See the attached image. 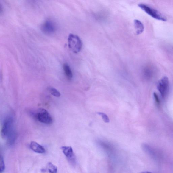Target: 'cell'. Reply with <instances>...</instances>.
I'll return each instance as SVG.
<instances>
[{
    "mask_svg": "<svg viewBox=\"0 0 173 173\" xmlns=\"http://www.w3.org/2000/svg\"><path fill=\"white\" fill-rule=\"evenodd\" d=\"M13 117L9 116L4 119L1 131V136L3 139H7L11 135L16 133L14 129Z\"/></svg>",
    "mask_w": 173,
    "mask_h": 173,
    "instance_id": "6da1fadb",
    "label": "cell"
},
{
    "mask_svg": "<svg viewBox=\"0 0 173 173\" xmlns=\"http://www.w3.org/2000/svg\"><path fill=\"white\" fill-rule=\"evenodd\" d=\"M68 46L71 51L75 54H77L82 49V40L77 35L70 34L68 37Z\"/></svg>",
    "mask_w": 173,
    "mask_h": 173,
    "instance_id": "7a4b0ae2",
    "label": "cell"
},
{
    "mask_svg": "<svg viewBox=\"0 0 173 173\" xmlns=\"http://www.w3.org/2000/svg\"><path fill=\"white\" fill-rule=\"evenodd\" d=\"M138 6L153 18L164 21H167L166 17L157 10L143 4H139Z\"/></svg>",
    "mask_w": 173,
    "mask_h": 173,
    "instance_id": "3957f363",
    "label": "cell"
},
{
    "mask_svg": "<svg viewBox=\"0 0 173 173\" xmlns=\"http://www.w3.org/2000/svg\"><path fill=\"white\" fill-rule=\"evenodd\" d=\"M36 117L39 121L42 123L50 124L52 122L51 115L46 110L43 108L39 109L38 110Z\"/></svg>",
    "mask_w": 173,
    "mask_h": 173,
    "instance_id": "277c9868",
    "label": "cell"
},
{
    "mask_svg": "<svg viewBox=\"0 0 173 173\" xmlns=\"http://www.w3.org/2000/svg\"><path fill=\"white\" fill-rule=\"evenodd\" d=\"M169 79L164 77L159 81L157 85V88L163 98H164L168 93L169 89Z\"/></svg>",
    "mask_w": 173,
    "mask_h": 173,
    "instance_id": "5b68a950",
    "label": "cell"
},
{
    "mask_svg": "<svg viewBox=\"0 0 173 173\" xmlns=\"http://www.w3.org/2000/svg\"><path fill=\"white\" fill-rule=\"evenodd\" d=\"M41 29L44 33L47 35L54 34L57 30L56 24L51 19H47L42 25Z\"/></svg>",
    "mask_w": 173,
    "mask_h": 173,
    "instance_id": "8992f818",
    "label": "cell"
},
{
    "mask_svg": "<svg viewBox=\"0 0 173 173\" xmlns=\"http://www.w3.org/2000/svg\"><path fill=\"white\" fill-rule=\"evenodd\" d=\"M61 149L69 161L72 164L75 165L76 163V157L72 148L71 146H63L61 147Z\"/></svg>",
    "mask_w": 173,
    "mask_h": 173,
    "instance_id": "52a82bcc",
    "label": "cell"
},
{
    "mask_svg": "<svg viewBox=\"0 0 173 173\" xmlns=\"http://www.w3.org/2000/svg\"><path fill=\"white\" fill-rule=\"evenodd\" d=\"M30 147L32 150L38 153L44 154L46 152L44 148L36 142H31L30 144Z\"/></svg>",
    "mask_w": 173,
    "mask_h": 173,
    "instance_id": "ba28073f",
    "label": "cell"
},
{
    "mask_svg": "<svg viewBox=\"0 0 173 173\" xmlns=\"http://www.w3.org/2000/svg\"><path fill=\"white\" fill-rule=\"evenodd\" d=\"M134 25L136 34L138 35L142 33L144 30V26L142 22L138 20L135 19L134 21Z\"/></svg>",
    "mask_w": 173,
    "mask_h": 173,
    "instance_id": "9c48e42d",
    "label": "cell"
},
{
    "mask_svg": "<svg viewBox=\"0 0 173 173\" xmlns=\"http://www.w3.org/2000/svg\"><path fill=\"white\" fill-rule=\"evenodd\" d=\"M63 69L67 79L71 80L73 77V74L69 66L67 63H65L63 65Z\"/></svg>",
    "mask_w": 173,
    "mask_h": 173,
    "instance_id": "30bf717a",
    "label": "cell"
},
{
    "mask_svg": "<svg viewBox=\"0 0 173 173\" xmlns=\"http://www.w3.org/2000/svg\"><path fill=\"white\" fill-rule=\"evenodd\" d=\"M47 169L49 173H57V167L51 162H49L47 164Z\"/></svg>",
    "mask_w": 173,
    "mask_h": 173,
    "instance_id": "8fae6325",
    "label": "cell"
},
{
    "mask_svg": "<svg viewBox=\"0 0 173 173\" xmlns=\"http://www.w3.org/2000/svg\"><path fill=\"white\" fill-rule=\"evenodd\" d=\"M48 90L50 93L55 97H59L61 96L60 92L56 89L52 87H49Z\"/></svg>",
    "mask_w": 173,
    "mask_h": 173,
    "instance_id": "7c38bea8",
    "label": "cell"
},
{
    "mask_svg": "<svg viewBox=\"0 0 173 173\" xmlns=\"http://www.w3.org/2000/svg\"><path fill=\"white\" fill-rule=\"evenodd\" d=\"M97 114L102 117V119L105 123H108L110 122V120L109 117L106 114L104 113L100 112H97Z\"/></svg>",
    "mask_w": 173,
    "mask_h": 173,
    "instance_id": "4fadbf2b",
    "label": "cell"
},
{
    "mask_svg": "<svg viewBox=\"0 0 173 173\" xmlns=\"http://www.w3.org/2000/svg\"><path fill=\"white\" fill-rule=\"evenodd\" d=\"M0 172L1 173L4 171L5 168V165L4 162L3 157L1 155V158H0Z\"/></svg>",
    "mask_w": 173,
    "mask_h": 173,
    "instance_id": "5bb4252c",
    "label": "cell"
},
{
    "mask_svg": "<svg viewBox=\"0 0 173 173\" xmlns=\"http://www.w3.org/2000/svg\"><path fill=\"white\" fill-rule=\"evenodd\" d=\"M152 74V72L151 70L147 69L145 70L144 71V75L145 77L147 78H149L151 77Z\"/></svg>",
    "mask_w": 173,
    "mask_h": 173,
    "instance_id": "9a60e30c",
    "label": "cell"
},
{
    "mask_svg": "<svg viewBox=\"0 0 173 173\" xmlns=\"http://www.w3.org/2000/svg\"><path fill=\"white\" fill-rule=\"evenodd\" d=\"M154 96L155 102H156L157 104H159L160 102L159 99L157 94L155 93H154Z\"/></svg>",
    "mask_w": 173,
    "mask_h": 173,
    "instance_id": "2e32d148",
    "label": "cell"
},
{
    "mask_svg": "<svg viewBox=\"0 0 173 173\" xmlns=\"http://www.w3.org/2000/svg\"><path fill=\"white\" fill-rule=\"evenodd\" d=\"M141 173H152L149 172H142Z\"/></svg>",
    "mask_w": 173,
    "mask_h": 173,
    "instance_id": "e0dca14e",
    "label": "cell"
}]
</instances>
